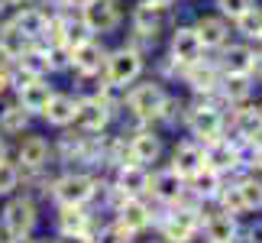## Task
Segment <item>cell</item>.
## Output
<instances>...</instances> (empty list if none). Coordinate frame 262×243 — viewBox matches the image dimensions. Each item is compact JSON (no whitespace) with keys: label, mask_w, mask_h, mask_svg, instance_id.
I'll use <instances>...</instances> for the list:
<instances>
[{"label":"cell","mask_w":262,"mask_h":243,"mask_svg":"<svg viewBox=\"0 0 262 243\" xmlns=\"http://www.w3.org/2000/svg\"><path fill=\"white\" fill-rule=\"evenodd\" d=\"M165 100H168L165 81L162 78H146V81H139V85L133 81V88H126L123 110L136 127H156V117H159V110L165 107Z\"/></svg>","instance_id":"1"},{"label":"cell","mask_w":262,"mask_h":243,"mask_svg":"<svg viewBox=\"0 0 262 243\" xmlns=\"http://www.w3.org/2000/svg\"><path fill=\"white\" fill-rule=\"evenodd\" d=\"M181 124L188 127V133L198 139L201 146L217 139L220 133H227V117H224V100L217 94L210 97H194L191 104H185V120Z\"/></svg>","instance_id":"2"},{"label":"cell","mask_w":262,"mask_h":243,"mask_svg":"<svg viewBox=\"0 0 262 243\" xmlns=\"http://www.w3.org/2000/svg\"><path fill=\"white\" fill-rule=\"evenodd\" d=\"M204 166L220 172L224 178H239L246 172V143L239 136H227L220 133L217 139L204 143Z\"/></svg>","instance_id":"3"},{"label":"cell","mask_w":262,"mask_h":243,"mask_svg":"<svg viewBox=\"0 0 262 243\" xmlns=\"http://www.w3.org/2000/svg\"><path fill=\"white\" fill-rule=\"evenodd\" d=\"M104 178L91 175V172H65L49 181V195L55 205H91L100 195Z\"/></svg>","instance_id":"4"},{"label":"cell","mask_w":262,"mask_h":243,"mask_svg":"<svg viewBox=\"0 0 262 243\" xmlns=\"http://www.w3.org/2000/svg\"><path fill=\"white\" fill-rule=\"evenodd\" d=\"M0 227L7 237H33V230L39 227V205L33 195H7L4 208H0Z\"/></svg>","instance_id":"5"},{"label":"cell","mask_w":262,"mask_h":243,"mask_svg":"<svg viewBox=\"0 0 262 243\" xmlns=\"http://www.w3.org/2000/svg\"><path fill=\"white\" fill-rule=\"evenodd\" d=\"M201 208L168 205V211L159 217V237L165 243H194V237L201 234Z\"/></svg>","instance_id":"6"},{"label":"cell","mask_w":262,"mask_h":243,"mask_svg":"<svg viewBox=\"0 0 262 243\" xmlns=\"http://www.w3.org/2000/svg\"><path fill=\"white\" fill-rule=\"evenodd\" d=\"M143 65H146L143 55L123 43L120 49H110V52L104 55V72H100V78L129 88L133 81H139V75H143Z\"/></svg>","instance_id":"7"},{"label":"cell","mask_w":262,"mask_h":243,"mask_svg":"<svg viewBox=\"0 0 262 243\" xmlns=\"http://www.w3.org/2000/svg\"><path fill=\"white\" fill-rule=\"evenodd\" d=\"M114 117H117L114 107L104 104L97 94H88V97H78L72 127L81 130V133H104V130L114 124Z\"/></svg>","instance_id":"8"},{"label":"cell","mask_w":262,"mask_h":243,"mask_svg":"<svg viewBox=\"0 0 262 243\" xmlns=\"http://www.w3.org/2000/svg\"><path fill=\"white\" fill-rule=\"evenodd\" d=\"M78 16L84 19V26L91 29V36H104V33H114L120 26V0H84L78 7Z\"/></svg>","instance_id":"9"},{"label":"cell","mask_w":262,"mask_h":243,"mask_svg":"<svg viewBox=\"0 0 262 243\" xmlns=\"http://www.w3.org/2000/svg\"><path fill=\"white\" fill-rule=\"evenodd\" d=\"M178 78L191 88V94H194V97H210V94H217L224 72H220V65L210 62V58H198V62H191V65L181 68Z\"/></svg>","instance_id":"10"},{"label":"cell","mask_w":262,"mask_h":243,"mask_svg":"<svg viewBox=\"0 0 262 243\" xmlns=\"http://www.w3.org/2000/svg\"><path fill=\"white\" fill-rule=\"evenodd\" d=\"M162 133L156 127H136L126 139V159L129 162H139V166H152V162L162 159Z\"/></svg>","instance_id":"11"},{"label":"cell","mask_w":262,"mask_h":243,"mask_svg":"<svg viewBox=\"0 0 262 243\" xmlns=\"http://www.w3.org/2000/svg\"><path fill=\"white\" fill-rule=\"evenodd\" d=\"M104 55L107 49L97 43V36L84 39V43L72 46V62H68V72H75L78 78H94L104 72Z\"/></svg>","instance_id":"12"},{"label":"cell","mask_w":262,"mask_h":243,"mask_svg":"<svg viewBox=\"0 0 262 243\" xmlns=\"http://www.w3.org/2000/svg\"><path fill=\"white\" fill-rule=\"evenodd\" d=\"M168 55L178 68H185L198 58H204V46L194 33V26L185 23V26H172V36H168Z\"/></svg>","instance_id":"13"},{"label":"cell","mask_w":262,"mask_h":243,"mask_svg":"<svg viewBox=\"0 0 262 243\" xmlns=\"http://www.w3.org/2000/svg\"><path fill=\"white\" fill-rule=\"evenodd\" d=\"M149 166H139V162H117L114 166V185L117 191H123L126 198H146L149 195Z\"/></svg>","instance_id":"14"},{"label":"cell","mask_w":262,"mask_h":243,"mask_svg":"<svg viewBox=\"0 0 262 243\" xmlns=\"http://www.w3.org/2000/svg\"><path fill=\"white\" fill-rule=\"evenodd\" d=\"M52 153H55V146L49 143L46 136H36V133H26V136H19V143H16V166L19 169H49L52 166Z\"/></svg>","instance_id":"15"},{"label":"cell","mask_w":262,"mask_h":243,"mask_svg":"<svg viewBox=\"0 0 262 243\" xmlns=\"http://www.w3.org/2000/svg\"><path fill=\"white\" fill-rule=\"evenodd\" d=\"M114 220H120L133 234H143V230H149L156 224V214H152V205L146 198H123L114 208Z\"/></svg>","instance_id":"16"},{"label":"cell","mask_w":262,"mask_h":243,"mask_svg":"<svg viewBox=\"0 0 262 243\" xmlns=\"http://www.w3.org/2000/svg\"><path fill=\"white\" fill-rule=\"evenodd\" d=\"M253 62H256V49L249 43H227L220 46V72L224 75H253Z\"/></svg>","instance_id":"17"},{"label":"cell","mask_w":262,"mask_h":243,"mask_svg":"<svg viewBox=\"0 0 262 243\" xmlns=\"http://www.w3.org/2000/svg\"><path fill=\"white\" fill-rule=\"evenodd\" d=\"M201 230H204L207 240H217V243H239V217L233 214H224V211H214V214H204L201 208Z\"/></svg>","instance_id":"18"},{"label":"cell","mask_w":262,"mask_h":243,"mask_svg":"<svg viewBox=\"0 0 262 243\" xmlns=\"http://www.w3.org/2000/svg\"><path fill=\"white\" fill-rule=\"evenodd\" d=\"M168 169H175L181 178H194L201 169H204V146L198 143V139H181V143L172 149V162H168Z\"/></svg>","instance_id":"19"},{"label":"cell","mask_w":262,"mask_h":243,"mask_svg":"<svg viewBox=\"0 0 262 243\" xmlns=\"http://www.w3.org/2000/svg\"><path fill=\"white\" fill-rule=\"evenodd\" d=\"M168 13H172V7H139L136 4L133 13H129V26L139 36L159 39V33L168 26Z\"/></svg>","instance_id":"20"},{"label":"cell","mask_w":262,"mask_h":243,"mask_svg":"<svg viewBox=\"0 0 262 243\" xmlns=\"http://www.w3.org/2000/svg\"><path fill=\"white\" fill-rule=\"evenodd\" d=\"M191 26H194V33L201 39V46H204V52L230 43V19H224L220 13H204V16H198Z\"/></svg>","instance_id":"21"},{"label":"cell","mask_w":262,"mask_h":243,"mask_svg":"<svg viewBox=\"0 0 262 243\" xmlns=\"http://www.w3.org/2000/svg\"><path fill=\"white\" fill-rule=\"evenodd\" d=\"M181 191H185V178L178 175L175 169H159L149 175V195H152L159 205H178Z\"/></svg>","instance_id":"22"},{"label":"cell","mask_w":262,"mask_h":243,"mask_svg":"<svg viewBox=\"0 0 262 243\" xmlns=\"http://www.w3.org/2000/svg\"><path fill=\"white\" fill-rule=\"evenodd\" d=\"M52 94H55V88L49 85V78H33V81H26V85L16 88V104L23 107L29 117H39Z\"/></svg>","instance_id":"23"},{"label":"cell","mask_w":262,"mask_h":243,"mask_svg":"<svg viewBox=\"0 0 262 243\" xmlns=\"http://www.w3.org/2000/svg\"><path fill=\"white\" fill-rule=\"evenodd\" d=\"M55 227H58V234H91L94 237V217H91L88 205H58Z\"/></svg>","instance_id":"24"},{"label":"cell","mask_w":262,"mask_h":243,"mask_svg":"<svg viewBox=\"0 0 262 243\" xmlns=\"http://www.w3.org/2000/svg\"><path fill=\"white\" fill-rule=\"evenodd\" d=\"M75 104H78V97L75 94H65V91H55L52 97H49V104L42 107V117L49 127H58V130H68L72 127V120H75Z\"/></svg>","instance_id":"25"},{"label":"cell","mask_w":262,"mask_h":243,"mask_svg":"<svg viewBox=\"0 0 262 243\" xmlns=\"http://www.w3.org/2000/svg\"><path fill=\"white\" fill-rule=\"evenodd\" d=\"M49 16H52V13H49L46 7H39V4H33V0H29V4L13 16V26H16L23 36H29L33 43H39V39L46 36V29H49Z\"/></svg>","instance_id":"26"},{"label":"cell","mask_w":262,"mask_h":243,"mask_svg":"<svg viewBox=\"0 0 262 243\" xmlns=\"http://www.w3.org/2000/svg\"><path fill=\"white\" fill-rule=\"evenodd\" d=\"M253 75H224L220 78V88H217V97L224 100V107H236V104H246L253 97Z\"/></svg>","instance_id":"27"},{"label":"cell","mask_w":262,"mask_h":243,"mask_svg":"<svg viewBox=\"0 0 262 243\" xmlns=\"http://www.w3.org/2000/svg\"><path fill=\"white\" fill-rule=\"evenodd\" d=\"M13 68L26 72L29 78H49V75H52V65H49V52H46V46H39V43L29 46L26 52L13 62Z\"/></svg>","instance_id":"28"},{"label":"cell","mask_w":262,"mask_h":243,"mask_svg":"<svg viewBox=\"0 0 262 243\" xmlns=\"http://www.w3.org/2000/svg\"><path fill=\"white\" fill-rule=\"evenodd\" d=\"M224 175H220V172H214V169H201L194 178H188V185H191V191H194V195L201 198V205H214V198L220 195V188H224Z\"/></svg>","instance_id":"29"},{"label":"cell","mask_w":262,"mask_h":243,"mask_svg":"<svg viewBox=\"0 0 262 243\" xmlns=\"http://www.w3.org/2000/svg\"><path fill=\"white\" fill-rule=\"evenodd\" d=\"M29 124H33V117L16 100L0 110V136H23V133H29Z\"/></svg>","instance_id":"30"},{"label":"cell","mask_w":262,"mask_h":243,"mask_svg":"<svg viewBox=\"0 0 262 243\" xmlns=\"http://www.w3.org/2000/svg\"><path fill=\"white\" fill-rule=\"evenodd\" d=\"M236 181L239 188V198H243L246 205V214H253V211H262V175H256V172H243Z\"/></svg>","instance_id":"31"},{"label":"cell","mask_w":262,"mask_h":243,"mask_svg":"<svg viewBox=\"0 0 262 243\" xmlns=\"http://www.w3.org/2000/svg\"><path fill=\"white\" fill-rule=\"evenodd\" d=\"M29 46H33V39L23 36L13 23H4V26H0V52H4L10 62H16V58L23 55Z\"/></svg>","instance_id":"32"},{"label":"cell","mask_w":262,"mask_h":243,"mask_svg":"<svg viewBox=\"0 0 262 243\" xmlns=\"http://www.w3.org/2000/svg\"><path fill=\"white\" fill-rule=\"evenodd\" d=\"M233 33H239L246 43H249V39H259V33H262V7L259 4L246 7L243 13L233 19Z\"/></svg>","instance_id":"33"},{"label":"cell","mask_w":262,"mask_h":243,"mask_svg":"<svg viewBox=\"0 0 262 243\" xmlns=\"http://www.w3.org/2000/svg\"><path fill=\"white\" fill-rule=\"evenodd\" d=\"M214 205L217 211H224V214H233V217H246V205H243V198H239V188H236V181H224V188H220V195L214 198Z\"/></svg>","instance_id":"34"},{"label":"cell","mask_w":262,"mask_h":243,"mask_svg":"<svg viewBox=\"0 0 262 243\" xmlns=\"http://www.w3.org/2000/svg\"><path fill=\"white\" fill-rule=\"evenodd\" d=\"M19 191V166L13 159H0V198L7 195H16Z\"/></svg>","instance_id":"35"},{"label":"cell","mask_w":262,"mask_h":243,"mask_svg":"<svg viewBox=\"0 0 262 243\" xmlns=\"http://www.w3.org/2000/svg\"><path fill=\"white\" fill-rule=\"evenodd\" d=\"M133 240H136V234L126 230L120 220H110L107 227H100L94 234V243H133Z\"/></svg>","instance_id":"36"},{"label":"cell","mask_w":262,"mask_h":243,"mask_svg":"<svg viewBox=\"0 0 262 243\" xmlns=\"http://www.w3.org/2000/svg\"><path fill=\"white\" fill-rule=\"evenodd\" d=\"M49 52V65H52V75L55 72H68V62H72V49L68 46H46Z\"/></svg>","instance_id":"37"},{"label":"cell","mask_w":262,"mask_h":243,"mask_svg":"<svg viewBox=\"0 0 262 243\" xmlns=\"http://www.w3.org/2000/svg\"><path fill=\"white\" fill-rule=\"evenodd\" d=\"M214 4H217V13L233 23V19L243 13L246 7H253V4H256V0H214Z\"/></svg>","instance_id":"38"},{"label":"cell","mask_w":262,"mask_h":243,"mask_svg":"<svg viewBox=\"0 0 262 243\" xmlns=\"http://www.w3.org/2000/svg\"><path fill=\"white\" fill-rule=\"evenodd\" d=\"M26 4H29V0H0V26H4V23H13V16Z\"/></svg>","instance_id":"39"},{"label":"cell","mask_w":262,"mask_h":243,"mask_svg":"<svg viewBox=\"0 0 262 243\" xmlns=\"http://www.w3.org/2000/svg\"><path fill=\"white\" fill-rule=\"evenodd\" d=\"M246 172L262 175V149H246Z\"/></svg>","instance_id":"40"},{"label":"cell","mask_w":262,"mask_h":243,"mask_svg":"<svg viewBox=\"0 0 262 243\" xmlns=\"http://www.w3.org/2000/svg\"><path fill=\"white\" fill-rule=\"evenodd\" d=\"M52 243H94L91 234H58Z\"/></svg>","instance_id":"41"},{"label":"cell","mask_w":262,"mask_h":243,"mask_svg":"<svg viewBox=\"0 0 262 243\" xmlns=\"http://www.w3.org/2000/svg\"><path fill=\"white\" fill-rule=\"evenodd\" d=\"M246 149H262V120L253 127V133L246 136Z\"/></svg>","instance_id":"42"},{"label":"cell","mask_w":262,"mask_h":243,"mask_svg":"<svg viewBox=\"0 0 262 243\" xmlns=\"http://www.w3.org/2000/svg\"><path fill=\"white\" fill-rule=\"evenodd\" d=\"M10 94V68H0V97Z\"/></svg>","instance_id":"43"},{"label":"cell","mask_w":262,"mask_h":243,"mask_svg":"<svg viewBox=\"0 0 262 243\" xmlns=\"http://www.w3.org/2000/svg\"><path fill=\"white\" fill-rule=\"evenodd\" d=\"M133 4H139V7H172L175 0H133Z\"/></svg>","instance_id":"44"},{"label":"cell","mask_w":262,"mask_h":243,"mask_svg":"<svg viewBox=\"0 0 262 243\" xmlns=\"http://www.w3.org/2000/svg\"><path fill=\"white\" fill-rule=\"evenodd\" d=\"M4 243H36V240L33 237H7Z\"/></svg>","instance_id":"45"},{"label":"cell","mask_w":262,"mask_h":243,"mask_svg":"<svg viewBox=\"0 0 262 243\" xmlns=\"http://www.w3.org/2000/svg\"><path fill=\"white\" fill-rule=\"evenodd\" d=\"M0 159H7V136H0Z\"/></svg>","instance_id":"46"},{"label":"cell","mask_w":262,"mask_h":243,"mask_svg":"<svg viewBox=\"0 0 262 243\" xmlns=\"http://www.w3.org/2000/svg\"><path fill=\"white\" fill-rule=\"evenodd\" d=\"M146 243H165V240H162V237H159V240H146Z\"/></svg>","instance_id":"47"},{"label":"cell","mask_w":262,"mask_h":243,"mask_svg":"<svg viewBox=\"0 0 262 243\" xmlns=\"http://www.w3.org/2000/svg\"><path fill=\"white\" fill-rule=\"evenodd\" d=\"M256 110H259V117H262V100H259V104H256Z\"/></svg>","instance_id":"48"},{"label":"cell","mask_w":262,"mask_h":243,"mask_svg":"<svg viewBox=\"0 0 262 243\" xmlns=\"http://www.w3.org/2000/svg\"><path fill=\"white\" fill-rule=\"evenodd\" d=\"M256 43H259V46H262V33H259V39H256Z\"/></svg>","instance_id":"49"},{"label":"cell","mask_w":262,"mask_h":243,"mask_svg":"<svg viewBox=\"0 0 262 243\" xmlns=\"http://www.w3.org/2000/svg\"><path fill=\"white\" fill-rule=\"evenodd\" d=\"M207 243H217V240H207Z\"/></svg>","instance_id":"50"}]
</instances>
